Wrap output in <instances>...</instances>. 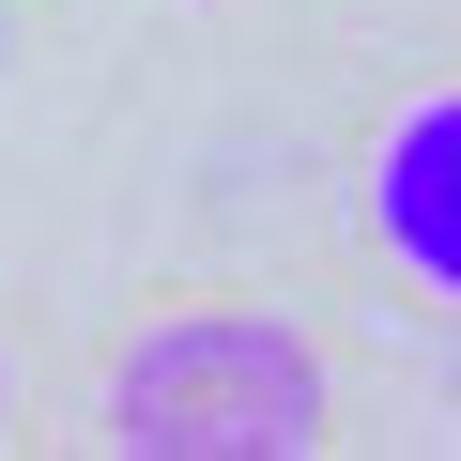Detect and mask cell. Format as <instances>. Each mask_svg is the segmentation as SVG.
<instances>
[{"label": "cell", "instance_id": "1", "mask_svg": "<svg viewBox=\"0 0 461 461\" xmlns=\"http://www.w3.org/2000/svg\"><path fill=\"white\" fill-rule=\"evenodd\" d=\"M323 415V354L277 308H185L123 354L108 384V446L123 461H308Z\"/></svg>", "mask_w": 461, "mask_h": 461}, {"label": "cell", "instance_id": "2", "mask_svg": "<svg viewBox=\"0 0 461 461\" xmlns=\"http://www.w3.org/2000/svg\"><path fill=\"white\" fill-rule=\"evenodd\" d=\"M369 215H384L400 277L461 293V93H415V108L384 123V154H369Z\"/></svg>", "mask_w": 461, "mask_h": 461}, {"label": "cell", "instance_id": "3", "mask_svg": "<svg viewBox=\"0 0 461 461\" xmlns=\"http://www.w3.org/2000/svg\"><path fill=\"white\" fill-rule=\"evenodd\" d=\"M0 415H16V369H0Z\"/></svg>", "mask_w": 461, "mask_h": 461}]
</instances>
